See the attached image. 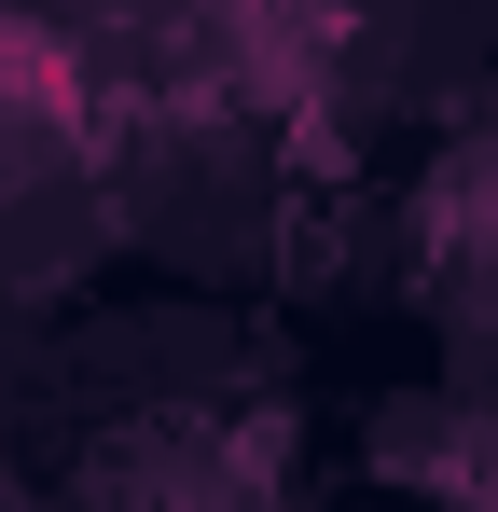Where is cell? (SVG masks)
<instances>
[{
  "label": "cell",
  "instance_id": "1",
  "mask_svg": "<svg viewBox=\"0 0 498 512\" xmlns=\"http://www.w3.org/2000/svg\"><path fill=\"white\" fill-rule=\"evenodd\" d=\"M443 236H457V277L498 291V153H471V167L443 180Z\"/></svg>",
  "mask_w": 498,
  "mask_h": 512
}]
</instances>
